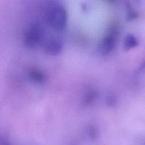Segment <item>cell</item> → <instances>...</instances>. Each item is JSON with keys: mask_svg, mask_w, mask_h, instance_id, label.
Here are the masks:
<instances>
[{"mask_svg": "<svg viewBox=\"0 0 145 145\" xmlns=\"http://www.w3.org/2000/svg\"><path fill=\"white\" fill-rule=\"evenodd\" d=\"M87 134H88L89 138L95 139L97 137V132L96 131V129L94 127L91 126L88 130Z\"/></svg>", "mask_w": 145, "mask_h": 145, "instance_id": "cell-8", "label": "cell"}, {"mask_svg": "<svg viewBox=\"0 0 145 145\" xmlns=\"http://www.w3.org/2000/svg\"><path fill=\"white\" fill-rule=\"evenodd\" d=\"M67 12L66 8L59 3L50 5L44 13V19L46 23L56 31H63L67 25Z\"/></svg>", "mask_w": 145, "mask_h": 145, "instance_id": "cell-1", "label": "cell"}, {"mask_svg": "<svg viewBox=\"0 0 145 145\" xmlns=\"http://www.w3.org/2000/svg\"><path fill=\"white\" fill-rule=\"evenodd\" d=\"M97 97L96 93L95 91H89L84 98V103L86 104H89L92 103Z\"/></svg>", "mask_w": 145, "mask_h": 145, "instance_id": "cell-7", "label": "cell"}, {"mask_svg": "<svg viewBox=\"0 0 145 145\" xmlns=\"http://www.w3.org/2000/svg\"><path fill=\"white\" fill-rule=\"evenodd\" d=\"M138 43L137 38L134 35L129 34L123 39V48L126 50H129L137 46Z\"/></svg>", "mask_w": 145, "mask_h": 145, "instance_id": "cell-6", "label": "cell"}, {"mask_svg": "<svg viewBox=\"0 0 145 145\" xmlns=\"http://www.w3.org/2000/svg\"><path fill=\"white\" fill-rule=\"evenodd\" d=\"M27 75L29 79L36 84H43L47 79L46 75L44 72L36 67L29 69L28 71Z\"/></svg>", "mask_w": 145, "mask_h": 145, "instance_id": "cell-5", "label": "cell"}, {"mask_svg": "<svg viewBox=\"0 0 145 145\" xmlns=\"http://www.w3.org/2000/svg\"><path fill=\"white\" fill-rule=\"evenodd\" d=\"M108 1H112V2H114V0H108Z\"/></svg>", "mask_w": 145, "mask_h": 145, "instance_id": "cell-10", "label": "cell"}, {"mask_svg": "<svg viewBox=\"0 0 145 145\" xmlns=\"http://www.w3.org/2000/svg\"><path fill=\"white\" fill-rule=\"evenodd\" d=\"M118 37V31L116 27H112L103 38L98 46L101 55L107 56L115 48Z\"/></svg>", "mask_w": 145, "mask_h": 145, "instance_id": "cell-3", "label": "cell"}, {"mask_svg": "<svg viewBox=\"0 0 145 145\" xmlns=\"http://www.w3.org/2000/svg\"><path fill=\"white\" fill-rule=\"evenodd\" d=\"M62 41L57 37H51L44 42L43 50L49 56H56L63 50Z\"/></svg>", "mask_w": 145, "mask_h": 145, "instance_id": "cell-4", "label": "cell"}, {"mask_svg": "<svg viewBox=\"0 0 145 145\" xmlns=\"http://www.w3.org/2000/svg\"><path fill=\"white\" fill-rule=\"evenodd\" d=\"M1 145H13V144L5 137H3V136H1Z\"/></svg>", "mask_w": 145, "mask_h": 145, "instance_id": "cell-9", "label": "cell"}, {"mask_svg": "<svg viewBox=\"0 0 145 145\" xmlns=\"http://www.w3.org/2000/svg\"><path fill=\"white\" fill-rule=\"evenodd\" d=\"M45 35V31L43 25L39 22H33L24 31V43L29 48H35L44 42Z\"/></svg>", "mask_w": 145, "mask_h": 145, "instance_id": "cell-2", "label": "cell"}]
</instances>
